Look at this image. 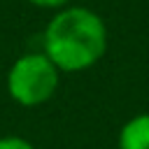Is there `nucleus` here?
I'll use <instances>...</instances> for the list:
<instances>
[{
  "label": "nucleus",
  "instance_id": "nucleus-2",
  "mask_svg": "<svg viewBox=\"0 0 149 149\" xmlns=\"http://www.w3.org/2000/svg\"><path fill=\"white\" fill-rule=\"evenodd\" d=\"M61 84V70L44 51L19 56L7 72V93L21 107H40L54 98Z\"/></svg>",
  "mask_w": 149,
  "mask_h": 149
},
{
  "label": "nucleus",
  "instance_id": "nucleus-1",
  "mask_svg": "<svg viewBox=\"0 0 149 149\" xmlns=\"http://www.w3.org/2000/svg\"><path fill=\"white\" fill-rule=\"evenodd\" d=\"M44 54L61 72H84L107 51V26L102 16L81 5L56 9L44 28Z\"/></svg>",
  "mask_w": 149,
  "mask_h": 149
},
{
  "label": "nucleus",
  "instance_id": "nucleus-3",
  "mask_svg": "<svg viewBox=\"0 0 149 149\" xmlns=\"http://www.w3.org/2000/svg\"><path fill=\"white\" fill-rule=\"evenodd\" d=\"M119 149H149V114H135L119 130Z\"/></svg>",
  "mask_w": 149,
  "mask_h": 149
},
{
  "label": "nucleus",
  "instance_id": "nucleus-4",
  "mask_svg": "<svg viewBox=\"0 0 149 149\" xmlns=\"http://www.w3.org/2000/svg\"><path fill=\"white\" fill-rule=\"evenodd\" d=\"M0 149H35L26 137H19V135H5L0 137Z\"/></svg>",
  "mask_w": 149,
  "mask_h": 149
},
{
  "label": "nucleus",
  "instance_id": "nucleus-5",
  "mask_svg": "<svg viewBox=\"0 0 149 149\" xmlns=\"http://www.w3.org/2000/svg\"><path fill=\"white\" fill-rule=\"evenodd\" d=\"M28 2L35 5V7H42V9H63L72 0H28Z\"/></svg>",
  "mask_w": 149,
  "mask_h": 149
}]
</instances>
